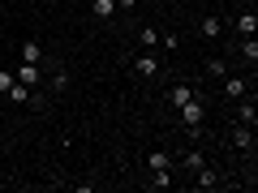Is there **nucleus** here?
Returning a JSON list of instances; mask_svg holds the SVG:
<instances>
[{"mask_svg": "<svg viewBox=\"0 0 258 193\" xmlns=\"http://www.w3.org/2000/svg\"><path fill=\"white\" fill-rule=\"evenodd\" d=\"M176 112H181V125H185V129H189V125H203V116H207V99H203V94H194V99L181 103Z\"/></svg>", "mask_w": 258, "mask_h": 193, "instance_id": "nucleus-1", "label": "nucleus"}, {"mask_svg": "<svg viewBox=\"0 0 258 193\" xmlns=\"http://www.w3.org/2000/svg\"><path fill=\"white\" fill-rule=\"evenodd\" d=\"M232 26H237V39H245V35H258V13H254V5H249V9H241Z\"/></svg>", "mask_w": 258, "mask_h": 193, "instance_id": "nucleus-2", "label": "nucleus"}, {"mask_svg": "<svg viewBox=\"0 0 258 193\" xmlns=\"http://www.w3.org/2000/svg\"><path fill=\"white\" fill-rule=\"evenodd\" d=\"M237 125H249V129L258 125V103H254V94L237 99Z\"/></svg>", "mask_w": 258, "mask_h": 193, "instance_id": "nucleus-3", "label": "nucleus"}, {"mask_svg": "<svg viewBox=\"0 0 258 193\" xmlns=\"http://www.w3.org/2000/svg\"><path fill=\"white\" fill-rule=\"evenodd\" d=\"M13 77H18L22 86H39V82H43V64H26V60H22L18 69H13Z\"/></svg>", "mask_w": 258, "mask_h": 193, "instance_id": "nucleus-4", "label": "nucleus"}, {"mask_svg": "<svg viewBox=\"0 0 258 193\" xmlns=\"http://www.w3.org/2000/svg\"><path fill=\"white\" fill-rule=\"evenodd\" d=\"M134 69H138V77H159V56L142 52L138 60H134Z\"/></svg>", "mask_w": 258, "mask_h": 193, "instance_id": "nucleus-5", "label": "nucleus"}, {"mask_svg": "<svg viewBox=\"0 0 258 193\" xmlns=\"http://www.w3.org/2000/svg\"><path fill=\"white\" fill-rule=\"evenodd\" d=\"M232 146L237 150H254V129L249 125H232Z\"/></svg>", "mask_w": 258, "mask_h": 193, "instance_id": "nucleus-6", "label": "nucleus"}, {"mask_svg": "<svg viewBox=\"0 0 258 193\" xmlns=\"http://www.w3.org/2000/svg\"><path fill=\"white\" fill-rule=\"evenodd\" d=\"M224 94H228L232 103L245 99V94H249V82H245V77H224Z\"/></svg>", "mask_w": 258, "mask_h": 193, "instance_id": "nucleus-7", "label": "nucleus"}, {"mask_svg": "<svg viewBox=\"0 0 258 193\" xmlns=\"http://www.w3.org/2000/svg\"><path fill=\"white\" fill-rule=\"evenodd\" d=\"M176 163H181V172H189V176H194V172H198V167L207 163V155H203V150H185V155L176 159Z\"/></svg>", "mask_w": 258, "mask_h": 193, "instance_id": "nucleus-8", "label": "nucleus"}, {"mask_svg": "<svg viewBox=\"0 0 258 193\" xmlns=\"http://www.w3.org/2000/svg\"><path fill=\"white\" fill-rule=\"evenodd\" d=\"M22 60L26 64H43V43H39V39H26V43H22Z\"/></svg>", "mask_w": 258, "mask_h": 193, "instance_id": "nucleus-9", "label": "nucleus"}, {"mask_svg": "<svg viewBox=\"0 0 258 193\" xmlns=\"http://www.w3.org/2000/svg\"><path fill=\"white\" fill-rule=\"evenodd\" d=\"M237 56L249 64V69H254V60H258V43H254V35H245V39L237 43Z\"/></svg>", "mask_w": 258, "mask_h": 193, "instance_id": "nucleus-10", "label": "nucleus"}, {"mask_svg": "<svg viewBox=\"0 0 258 193\" xmlns=\"http://www.w3.org/2000/svg\"><path fill=\"white\" fill-rule=\"evenodd\" d=\"M198 30H203V39H220L224 35V22L215 18V13H207V18L198 22Z\"/></svg>", "mask_w": 258, "mask_h": 193, "instance_id": "nucleus-11", "label": "nucleus"}, {"mask_svg": "<svg viewBox=\"0 0 258 193\" xmlns=\"http://www.w3.org/2000/svg\"><path fill=\"white\" fill-rule=\"evenodd\" d=\"M194 184H198V189H215V184H220V176H215V167H198V172H194Z\"/></svg>", "mask_w": 258, "mask_h": 193, "instance_id": "nucleus-12", "label": "nucleus"}, {"mask_svg": "<svg viewBox=\"0 0 258 193\" xmlns=\"http://www.w3.org/2000/svg\"><path fill=\"white\" fill-rule=\"evenodd\" d=\"M147 189H172V167H159L147 176Z\"/></svg>", "mask_w": 258, "mask_h": 193, "instance_id": "nucleus-13", "label": "nucleus"}, {"mask_svg": "<svg viewBox=\"0 0 258 193\" xmlns=\"http://www.w3.org/2000/svg\"><path fill=\"white\" fill-rule=\"evenodd\" d=\"M172 163H176V159L168 155V150H151V155H147V167H151V172H159V167H172Z\"/></svg>", "mask_w": 258, "mask_h": 193, "instance_id": "nucleus-14", "label": "nucleus"}, {"mask_svg": "<svg viewBox=\"0 0 258 193\" xmlns=\"http://www.w3.org/2000/svg\"><path fill=\"white\" fill-rule=\"evenodd\" d=\"M91 13H95L99 22H108L112 13H116V0H95V5H91Z\"/></svg>", "mask_w": 258, "mask_h": 193, "instance_id": "nucleus-15", "label": "nucleus"}, {"mask_svg": "<svg viewBox=\"0 0 258 193\" xmlns=\"http://www.w3.org/2000/svg\"><path fill=\"white\" fill-rule=\"evenodd\" d=\"M194 94H198V90H194V86H185V82H181V86H172V108H181V103H189Z\"/></svg>", "mask_w": 258, "mask_h": 193, "instance_id": "nucleus-16", "label": "nucleus"}, {"mask_svg": "<svg viewBox=\"0 0 258 193\" xmlns=\"http://www.w3.org/2000/svg\"><path fill=\"white\" fill-rule=\"evenodd\" d=\"M9 103H30V86H22L18 77H13V86H9Z\"/></svg>", "mask_w": 258, "mask_h": 193, "instance_id": "nucleus-17", "label": "nucleus"}, {"mask_svg": "<svg viewBox=\"0 0 258 193\" xmlns=\"http://www.w3.org/2000/svg\"><path fill=\"white\" fill-rule=\"evenodd\" d=\"M207 73L211 77H228V60H224V56H211V60H207Z\"/></svg>", "mask_w": 258, "mask_h": 193, "instance_id": "nucleus-18", "label": "nucleus"}, {"mask_svg": "<svg viewBox=\"0 0 258 193\" xmlns=\"http://www.w3.org/2000/svg\"><path fill=\"white\" fill-rule=\"evenodd\" d=\"M69 86V73H64L60 64H52V90H64Z\"/></svg>", "mask_w": 258, "mask_h": 193, "instance_id": "nucleus-19", "label": "nucleus"}, {"mask_svg": "<svg viewBox=\"0 0 258 193\" xmlns=\"http://www.w3.org/2000/svg\"><path fill=\"white\" fill-rule=\"evenodd\" d=\"M159 47H168V52H176V47H181V35H172V30H168V35H159Z\"/></svg>", "mask_w": 258, "mask_h": 193, "instance_id": "nucleus-20", "label": "nucleus"}, {"mask_svg": "<svg viewBox=\"0 0 258 193\" xmlns=\"http://www.w3.org/2000/svg\"><path fill=\"white\" fill-rule=\"evenodd\" d=\"M142 43H147V52H151V47H159V35L147 26V30H142Z\"/></svg>", "mask_w": 258, "mask_h": 193, "instance_id": "nucleus-21", "label": "nucleus"}, {"mask_svg": "<svg viewBox=\"0 0 258 193\" xmlns=\"http://www.w3.org/2000/svg\"><path fill=\"white\" fill-rule=\"evenodd\" d=\"M9 86H13V73H9V69H0V94H9Z\"/></svg>", "mask_w": 258, "mask_h": 193, "instance_id": "nucleus-22", "label": "nucleus"}, {"mask_svg": "<svg viewBox=\"0 0 258 193\" xmlns=\"http://www.w3.org/2000/svg\"><path fill=\"white\" fill-rule=\"evenodd\" d=\"M134 5H138V0H116V9H134Z\"/></svg>", "mask_w": 258, "mask_h": 193, "instance_id": "nucleus-23", "label": "nucleus"}, {"mask_svg": "<svg viewBox=\"0 0 258 193\" xmlns=\"http://www.w3.org/2000/svg\"><path fill=\"white\" fill-rule=\"evenodd\" d=\"M176 5H194V0H176Z\"/></svg>", "mask_w": 258, "mask_h": 193, "instance_id": "nucleus-24", "label": "nucleus"}]
</instances>
